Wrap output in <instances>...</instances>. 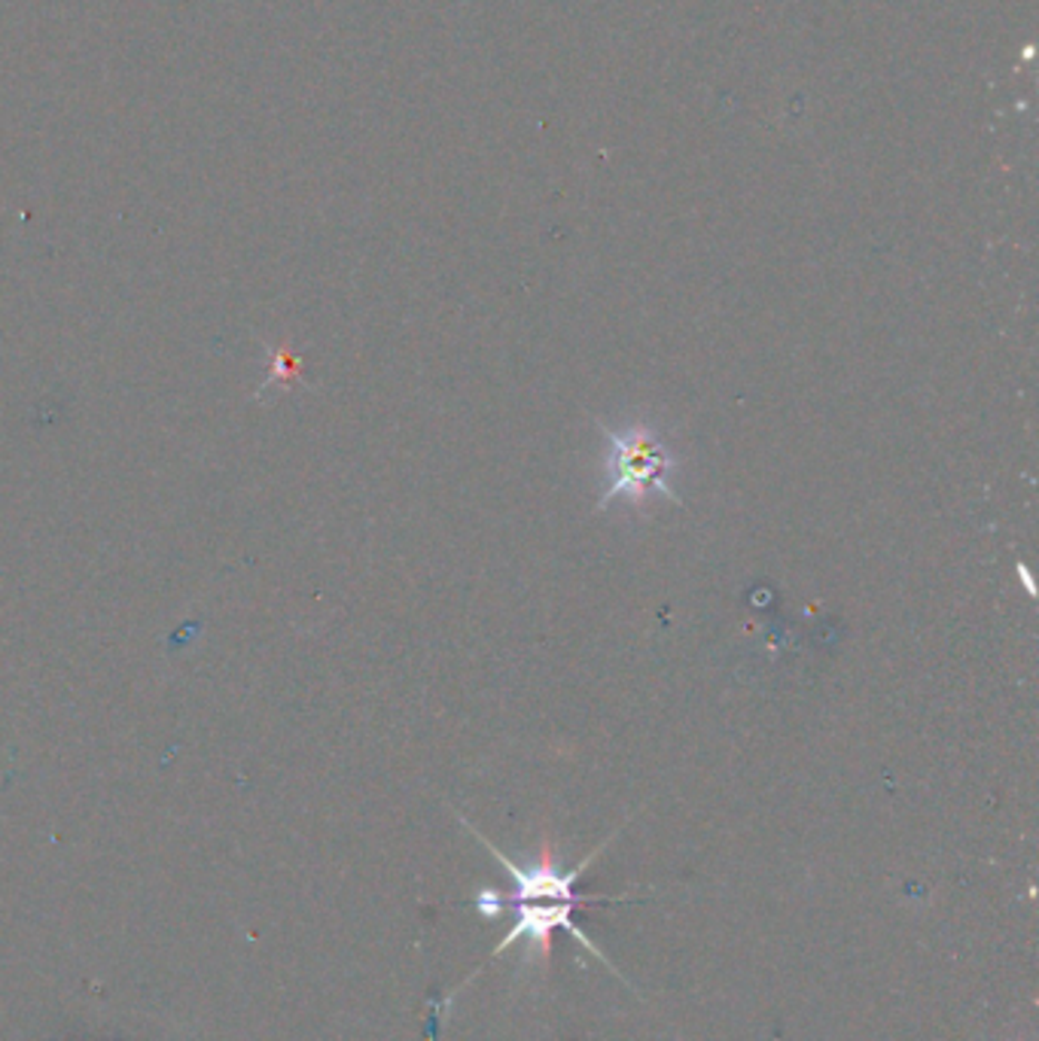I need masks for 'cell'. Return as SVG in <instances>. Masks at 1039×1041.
Masks as SVG:
<instances>
[{
  "label": "cell",
  "instance_id": "cell-1",
  "mask_svg": "<svg viewBox=\"0 0 1039 1041\" xmlns=\"http://www.w3.org/2000/svg\"><path fill=\"white\" fill-rule=\"evenodd\" d=\"M607 435V472L610 488L595 505V512L610 509L612 500L644 503L649 493L665 497L668 503L683 505L677 491L670 488V475L677 467V458L670 454L665 439L647 424H631L623 430H604Z\"/></svg>",
  "mask_w": 1039,
  "mask_h": 1041
}]
</instances>
